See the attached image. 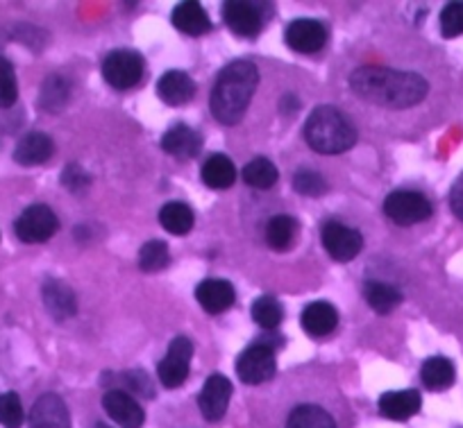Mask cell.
Masks as SVG:
<instances>
[{
    "label": "cell",
    "mask_w": 463,
    "mask_h": 428,
    "mask_svg": "<svg viewBox=\"0 0 463 428\" xmlns=\"http://www.w3.org/2000/svg\"><path fill=\"white\" fill-rule=\"evenodd\" d=\"M293 186H296V191L300 195H311V198H316V195H320L325 191V180L316 171L302 168V171H298L296 177H293Z\"/></svg>",
    "instance_id": "obj_36"
},
{
    "label": "cell",
    "mask_w": 463,
    "mask_h": 428,
    "mask_svg": "<svg viewBox=\"0 0 463 428\" xmlns=\"http://www.w3.org/2000/svg\"><path fill=\"white\" fill-rule=\"evenodd\" d=\"M364 297H366L368 306L380 315H389L402 302V295H400L398 288H393L391 284H384V281H368L364 285Z\"/></svg>",
    "instance_id": "obj_24"
},
{
    "label": "cell",
    "mask_w": 463,
    "mask_h": 428,
    "mask_svg": "<svg viewBox=\"0 0 463 428\" xmlns=\"http://www.w3.org/2000/svg\"><path fill=\"white\" fill-rule=\"evenodd\" d=\"M102 78L114 88H132L144 78V60L135 51H114L102 60Z\"/></svg>",
    "instance_id": "obj_4"
},
{
    "label": "cell",
    "mask_w": 463,
    "mask_h": 428,
    "mask_svg": "<svg viewBox=\"0 0 463 428\" xmlns=\"http://www.w3.org/2000/svg\"><path fill=\"white\" fill-rule=\"evenodd\" d=\"M440 33L445 39L463 34V3H449L440 12Z\"/></svg>",
    "instance_id": "obj_35"
},
{
    "label": "cell",
    "mask_w": 463,
    "mask_h": 428,
    "mask_svg": "<svg viewBox=\"0 0 463 428\" xmlns=\"http://www.w3.org/2000/svg\"><path fill=\"white\" fill-rule=\"evenodd\" d=\"M171 254L164 240H148L144 247L139 249V267L144 272H159L168 265Z\"/></svg>",
    "instance_id": "obj_32"
},
{
    "label": "cell",
    "mask_w": 463,
    "mask_h": 428,
    "mask_svg": "<svg viewBox=\"0 0 463 428\" xmlns=\"http://www.w3.org/2000/svg\"><path fill=\"white\" fill-rule=\"evenodd\" d=\"M191 356H194V345H191L189 338L177 336L168 347L164 360H159L157 365L159 381H162L164 387L175 390V387L184 386L186 377H189Z\"/></svg>",
    "instance_id": "obj_8"
},
{
    "label": "cell",
    "mask_w": 463,
    "mask_h": 428,
    "mask_svg": "<svg viewBox=\"0 0 463 428\" xmlns=\"http://www.w3.org/2000/svg\"><path fill=\"white\" fill-rule=\"evenodd\" d=\"M162 148L166 150V154L177 159H194L198 157L200 150H203V138L195 129H191L189 125H175V127L168 129L162 138Z\"/></svg>",
    "instance_id": "obj_16"
},
{
    "label": "cell",
    "mask_w": 463,
    "mask_h": 428,
    "mask_svg": "<svg viewBox=\"0 0 463 428\" xmlns=\"http://www.w3.org/2000/svg\"><path fill=\"white\" fill-rule=\"evenodd\" d=\"M243 180H246V184L252 186V189H270V186L278 181V168H275L273 162H269V159L257 157L246 163V168H243Z\"/></svg>",
    "instance_id": "obj_30"
},
{
    "label": "cell",
    "mask_w": 463,
    "mask_h": 428,
    "mask_svg": "<svg viewBox=\"0 0 463 428\" xmlns=\"http://www.w3.org/2000/svg\"><path fill=\"white\" fill-rule=\"evenodd\" d=\"M305 141L320 154H341L357 143V129L336 107H316L305 123Z\"/></svg>",
    "instance_id": "obj_3"
},
{
    "label": "cell",
    "mask_w": 463,
    "mask_h": 428,
    "mask_svg": "<svg viewBox=\"0 0 463 428\" xmlns=\"http://www.w3.org/2000/svg\"><path fill=\"white\" fill-rule=\"evenodd\" d=\"M232 399V383L222 374H213L207 378L203 392H200V413L209 422H218L227 413V404Z\"/></svg>",
    "instance_id": "obj_13"
},
{
    "label": "cell",
    "mask_w": 463,
    "mask_h": 428,
    "mask_svg": "<svg viewBox=\"0 0 463 428\" xmlns=\"http://www.w3.org/2000/svg\"><path fill=\"white\" fill-rule=\"evenodd\" d=\"M300 324L309 336L323 338L336 329L338 313L329 302H314V304H309L302 311Z\"/></svg>",
    "instance_id": "obj_21"
},
{
    "label": "cell",
    "mask_w": 463,
    "mask_h": 428,
    "mask_svg": "<svg viewBox=\"0 0 463 428\" xmlns=\"http://www.w3.org/2000/svg\"><path fill=\"white\" fill-rule=\"evenodd\" d=\"M102 408L123 428H141L144 426L146 413L139 405V401L123 390H109L102 396Z\"/></svg>",
    "instance_id": "obj_11"
},
{
    "label": "cell",
    "mask_w": 463,
    "mask_h": 428,
    "mask_svg": "<svg viewBox=\"0 0 463 428\" xmlns=\"http://www.w3.org/2000/svg\"><path fill=\"white\" fill-rule=\"evenodd\" d=\"M96 428H109V426H105V423H98V426Z\"/></svg>",
    "instance_id": "obj_40"
},
{
    "label": "cell",
    "mask_w": 463,
    "mask_h": 428,
    "mask_svg": "<svg viewBox=\"0 0 463 428\" xmlns=\"http://www.w3.org/2000/svg\"><path fill=\"white\" fill-rule=\"evenodd\" d=\"M61 184H64V189L71 191V193H84V191L89 189V184H91V177H89L87 171H84L82 166H78V163H69V166L64 168V172H61Z\"/></svg>",
    "instance_id": "obj_37"
},
{
    "label": "cell",
    "mask_w": 463,
    "mask_h": 428,
    "mask_svg": "<svg viewBox=\"0 0 463 428\" xmlns=\"http://www.w3.org/2000/svg\"><path fill=\"white\" fill-rule=\"evenodd\" d=\"M43 304L55 320H69L78 311L73 291L60 279H48L43 284Z\"/></svg>",
    "instance_id": "obj_18"
},
{
    "label": "cell",
    "mask_w": 463,
    "mask_h": 428,
    "mask_svg": "<svg viewBox=\"0 0 463 428\" xmlns=\"http://www.w3.org/2000/svg\"><path fill=\"white\" fill-rule=\"evenodd\" d=\"M237 180V168L225 154H212L203 166V181L209 189L225 191Z\"/></svg>",
    "instance_id": "obj_23"
},
{
    "label": "cell",
    "mask_w": 463,
    "mask_h": 428,
    "mask_svg": "<svg viewBox=\"0 0 463 428\" xmlns=\"http://www.w3.org/2000/svg\"><path fill=\"white\" fill-rule=\"evenodd\" d=\"M298 236V222L291 216H275L266 225V243L278 252H284L293 245Z\"/></svg>",
    "instance_id": "obj_28"
},
{
    "label": "cell",
    "mask_w": 463,
    "mask_h": 428,
    "mask_svg": "<svg viewBox=\"0 0 463 428\" xmlns=\"http://www.w3.org/2000/svg\"><path fill=\"white\" fill-rule=\"evenodd\" d=\"M222 21H225L227 28L234 34L252 39L261 33L264 12H261V7L255 5V3L232 0V3H225V7H222Z\"/></svg>",
    "instance_id": "obj_10"
},
{
    "label": "cell",
    "mask_w": 463,
    "mask_h": 428,
    "mask_svg": "<svg viewBox=\"0 0 463 428\" xmlns=\"http://www.w3.org/2000/svg\"><path fill=\"white\" fill-rule=\"evenodd\" d=\"M173 25L189 37H200L212 30V21L198 3H180L173 10Z\"/></svg>",
    "instance_id": "obj_22"
},
{
    "label": "cell",
    "mask_w": 463,
    "mask_h": 428,
    "mask_svg": "<svg viewBox=\"0 0 463 428\" xmlns=\"http://www.w3.org/2000/svg\"><path fill=\"white\" fill-rule=\"evenodd\" d=\"M121 381L126 383V390L123 392L130 390L141 396H153V383H150V378L146 377V372H139V369H135V372H126L121 374Z\"/></svg>",
    "instance_id": "obj_38"
},
{
    "label": "cell",
    "mask_w": 463,
    "mask_h": 428,
    "mask_svg": "<svg viewBox=\"0 0 463 428\" xmlns=\"http://www.w3.org/2000/svg\"><path fill=\"white\" fill-rule=\"evenodd\" d=\"M350 87L362 100L389 109H407L427 96V82L422 75L393 70L386 66H362L350 78Z\"/></svg>",
    "instance_id": "obj_1"
},
{
    "label": "cell",
    "mask_w": 463,
    "mask_h": 428,
    "mask_svg": "<svg viewBox=\"0 0 463 428\" xmlns=\"http://www.w3.org/2000/svg\"><path fill=\"white\" fill-rule=\"evenodd\" d=\"M420 395L416 390L384 392L380 399V413L393 422H404L420 410Z\"/></svg>",
    "instance_id": "obj_20"
},
{
    "label": "cell",
    "mask_w": 463,
    "mask_h": 428,
    "mask_svg": "<svg viewBox=\"0 0 463 428\" xmlns=\"http://www.w3.org/2000/svg\"><path fill=\"white\" fill-rule=\"evenodd\" d=\"M384 213L395 225H416L431 216V202L416 191H395L384 200Z\"/></svg>",
    "instance_id": "obj_6"
},
{
    "label": "cell",
    "mask_w": 463,
    "mask_h": 428,
    "mask_svg": "<svg viewBox=\"0 0 463 428\" xmlns=\"http://www.w3.org/2000/svg\"><path fill=\"white\" fill-rule=\"evenodd\" d=\"M195 93V82L189 78V73L184 70H168L159 78L157 82V96L162 98L166 105H184L194 98Z\"/></svg>",
    "instance_id": "obj_19"
},
{
    "label": "cell",
    "mask_w": 463,
    "mask_h": 428,
    "mask_svg": "<svg viewBox=\"0 0 463 428\" xmlns=\"http://www.w3.org/2000/svg\"><path fill=\"white\" fill-rule=\"evenodd\" d=\"M320 240H323V247L327 249L329 256L341 263L353 261L364 247V236L353 227L336 220L325 222L323 229H320Z\"/></svg>",
    "instance_id": "obj_7"
},
{
    "label": "cell",
    "mask_w": 463,
    "mask_h": 428,
    "mask_svg": "<svg viewBox=\"0 0 463 428\" xmlns=\"http://www.w3.org/2000/svg\"><path fill=\"white\" fill-rule=\"evenodd\" d=\"M449 204H452L454 216L463 220V175L454 181L452 191H449Z\"/></svg>",
    "instance_id": "obj_39"
},
{
    "label": "cell",
    "mask_w": 463,
    "mask_h": 428,
    "mask_svg": "<svg viewBox=\"0 0 463 428\" xmlns=\"http://www.w3.org/2000/svg\"><path fill=\"white\" fill-rule=\"evenodd\" d=\"M30 428H71L69 410L60 395H42L30 413Z\"/></svg>",
    "instance_id": "obj_14"
},
{
    "label": "cell",
    "mask_w": 463,
    "mask_h": 428,
    "mask_svg": "<svg viewBox=\"0 0 463 428\" xmlns=\"http://www.w3.org/2000/svg\"><path fill=\"white\" fill-rule=\"evenodd\" d=\"M25 422L24 404H21L16 392H5L0 395V426L21 428Z\"/></svg>",
    "instance_id": "obj_33"
},
{
    "label": "cell",
    "mask_w": 463,
    "mask_h": 428,
    "mask_svg": "<svg viewBox=\"0 0 463 428\" xmlns=\"http://www.w3.org/2000/svg\"><path fill=\"white\" fill-rule=\"evenodd\" d=\"M159 222H162L168 234L184 236L194 227V211L184 202H168L159 211Z\"/></svg>",
    "instance_id": "obj_27"
},
{
    "label": "cell",
    "mask_w": 463,
    "mask_h": 428,
    "mask_svg": "<svg viewBox=\"0 0 463 428\" xmlns=\"http://www.w3.org/2000/svg\"><path fill=\"white\" fill-rule=\"evenodd\" d=\"M71 84L61 75H51L42 88V107L48 111H60L69 102Z\"/></svg>",
    "instance_id": "obj_31"
},
{
    "label": "cell",
    "mask_w": 463,
    "mask_h": 428,
    "mask_svg": "<svg viewBox=\"0 0 463 428\" xmlns=\"http://www.w3.org/2000/svg\"><path fill=\"white\" fill-rule=\"evenodd\" d=\"M19 98V84H16L14 69L5 57H0V107H12Z\"/></svg>",
    "instance_id": "obj_34"
},
{
    "label": "cell",
    "mask_w": 463,
    "mask_h": 428,
    "mask_svg": "<svg viewBox=\"0 0 463 428\" xmlns=\"http://www.w3.org/2000/svg\"><path fill=\"white\" fill-rule=\"evenodd\" d=\"M420 378L430 390H448L454 383V365L443 356H434V358L425 360L420 369Z\"/></svg>",
    "instance_id": "obj_26"
},
{
    "label": "cell",
    "mask_w": 463,
    "mask_h": 428,
    "mask_svg": "<svg viewBox=\"0 0 463 428\" xmlns=\"http://www.w3.org/2000/svg\"><path fill=\"white\" fill-rule=\"evenodd\" d=\"M252 320H255L264 331H275L284 320L282 304L270 295L260 297V300H255V304H252Z\"/></svg>",
    "instance_id": "obj_29"
},
{
    "label": "cell",
    "mask_w": 463,
    "mask_h": 428,
    "mask_svg": "<svg viewBox=\"0 0 463 428\" xmlns=\"http://www.w3.org/2000/svg\"><path fill=\"white\" fill-rule=\"evenodd\" d=\"M275 369H278V360H275L273 345H269V342H255L237 360L239 378L248 386L266 383L275 377Z\"/></svg>",
    "instance_id": "obj_5"
},
{
    "label": "cell",
    "mask_w": 463,
    "mask_h": 428,
    "mask_svg": "<svg viewBox=\"0 0 463 428\" xmlns=\"http://www.w3.org/2000/svg\"><path fill=\"white\" fill-rule=\"evenodd\" d=\"M14 229L24 243H43L51 236H55V231L60 229V220H57L55 211L51 207L33 204V207H28L21 213Z\"/></svg>",
    "instance_id": "obj_9"
},
{
    "label": "cell",
    "mask_w": 463,
    "mask_h": 428,
    "mask_svg": "<svg viewBox=\"0 0 463 428\" xmlns=\"http://www.w3.org/2000/svg\"><path fill=\"white\" fill-rule=\"evenodd\" d=\"M52 153H55V143L48 134L30 132L16 145L14 159L21 166H39V163H46Z\"/></svg>",
    "instance_id": "obj_17"
},
{
    "label": "cell",
    "mask_w": 463,
    "mask_h": 428,
    "mask_svg": "<svg viewBox=\"0 0 463 428\" xmlns=\"http://www.w3.org/2000/svg\"><path fill=\"white\" fill-rule=\"evenodd\" d=\"M284 428H336V423L327 410L314 404H305L291 410Z\"/></svg>",
    "instance_id": "obj_25"
},
{
    "label": "cell",
    "mask_w": 463,
    "mask_h": 428,
    "mask_svg": "<svg viewBox=\"0 0 463 428\" xmlns=\"http://www.w3.org/2000/svg\"><path fill=\"white\" fill-rule=\"evenodd\" d=\"M257 84H260V70L252 61L237 60L227 64L218 73L212 98H209V109L213 118L222 125L239 123L250 105Z\"/></svg>",
    "instance_id": "obj_2"
},
{
    "label": "cell",
    "mask_w": 463,
    "mask_h": 428,
    "mask_svg": "<svg viewBox=\"0 0 463 428\" xmlns=\"http://www.w3.org/2000/svg\"><path fill=\"white\" fill-rule=\"evenodd\" d=\"M195 300L203 306L207 313L218 315L225 313L234 300H237V293L232 288L230 281L225 279H204L200 281L198 288H195Z\"/></svg>",
    "instance_id": "obj_15"
},
{
    "label": "cell",
    "mask_w": 463,
    "mask_h": 428,
    "mask_svg": "<svg viewBox=\"0 0 463 428\" xmlns=\"http://www.w3.org/2000/svg\"><path fill=\"white\" fill-rule=\"evenodd\" d=\"M284 39L296 52H318L327 43V30L320 21L298 19L288 23Z\"/></svg>",
    "instance_id": "obj_12"
}]
</instances>
